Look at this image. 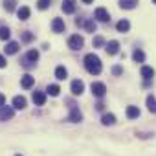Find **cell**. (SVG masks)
<instances>
[{
  "mask_svg": "<svg viewBox=\"0 0 156 156\" xmlns=\"http://www.w3.org/2000/svg\"><path fill=\"white\" fill-rule=\"evenodd\" d=\"M85 68H87V72L88 73H92V75H98V73H101V59L96 55V53H88V55H85Z\"/></svg>",
  "mask_w": 156,
  "mask_h": 156,
  "instance_id": "obj_1",
  "label": "cell"
},
{
  "mask_svg": "<svg viewBox=\"0 0 156 156\" xmlns=\"http://www.w3.org/2000/svg\"><path fill=\"white\" fill-rule=\"evenodd\" d=\"M83 44H85V39L81 35H72L68 39V48H72V50H81Z\"/></svg>",
  "mask_w": 156,
  "mask_h": 156,
  "instance_id": "obj_2",
  "label": "cell"
},
{
  "mask_svg": "<svg viewBox=\"0 0 156 156\" xmlns=\"http://www.w3.org/2000/svg\"><path fill=\"white\" fill-rule=\"evenodd\" d=\"M13 116H15V107H6V105L0 107V121H8Z\"/></svg>",
  "mask_w": 156,
  "mask_h": 156,
  "instance_id": "obj_3",
  "label": "cell"
},
{
  "mask_svg": "<svg viewBox=\"0 0 156 156\" xmlns=\"http://www.w3.org/2000/svg\"><path fill=\"white\" fill-rule=\"evenodd\" d=\"M92 94L96 96V98H103L105 94H107V87H105V83H99V81H96V83H92Z\"/></svg>",
  "mask_w": 156,
  "mask_h": 156,
  "instance_id": "obj_4",
  "label": "cell"
},
{
  "mask_svg": "<svg viewBox=\"0 0 156 156\" xmlns=\"http://www.w3.org/2000/svg\"><path fill=\"white\" fill-rule=\"evenodd\" d=\"M70 90H72V94H73V96H81V94L85 92V83H83V81H79V79H75V81H72Z\"/></svg>",
  "mask_w": 156,
  "mask_h": 156,
  "instance_id": "obj_5",
  "label": "cell"
},
{
  "mask_svg": "<svg viewBox=\"0 0 156 156\" xmlns=\"http://www.w3.org/2000/svg\"><path fill=\"white\" fill-rule=\"evenodd\" d=\"M83 119V114L79 112V108H77L75 105H72L70 107V118H68V121H72V123H79Z\"/></svg>",
  "mask_w": 156,
  "mask_h": 156,
  "instance_id": "obj_6",
  "label": "cell"
},
{
  "mask_svg": "<svg viewBox=\"0 0 156 156\" xmlns=\"http://www.w3.org/2000/svg\"><path fill=\"white\" fill-rule=\"evenodd\" d=\"M94 17L99 20V22H107L108 19H110V15H108V11L105 9V8H98L96 11H94Z\"/></svg>",
  "mask_w": 156,
  "mask_h": 156,
  "instance_id": "obj_7",
  "label": "cell"
},
{
  "mask_svg": "<svg viewBox=\"0 0 156 156\" xmlns=\"http://www.w3.org/2000/svg\"><path fill=\"white\" fill-rule=\"evenodd\" d=\"M33 83H35V77H31L30 73H26V75H22V79H20V85H22V88H31L33 87Z\"/></svg>",
  "mask_w": 156,
  "mask_h": 156,
  "instance_id": "obj_8",
  "label": "cell"
},
{
  "mask_svg": "<svg viewBox=\"0 0 156 156\" xmlns=\"http://www.w3.org/2000/svg\"><path fill=\"white\" fill-rule=\"evenodd\" d=\"M51 30L55 33H62L64 31V20L62 19H53L51 20Z\"/></svg>",
  "mask_w": 156,
  "mask_h": 156,
  "instance_id": "obj_9",
  "label": "cell"
},
{
  "mask_svg": "<svg viewBox=\"0 0 156 156\" xmlns=\"http://www.w3.org/2000/svg\"><path fill=\"white\" fill-rule=\"evenodd\" d=\"M107 53L108 55H116L118 51H119V42L118 41H110V42H107Z\"/></svg>",
  "mask_w": 156,
  "mask_h": 156,
  "instance_id": "obj_10",
  "label": "cell"
},
{
  "mask_svg": "<svg viewBox=\"0 0 156 156\" xmlns=\"http://www.w3.org/2000/svg\"><path fill=\"white\" fill-rule=\"evenodd\" d=\"M75 0H64L62 2V11L66 13V15H70V13H73L75 11Z\"/></svg>",
  "mask_w": 156,
  "mask_h": 156,
  "instance_id": "obj_11",
  "label": "cell"
},
{
  "mask_svg": "<svg viewBox=\"0 0 156 156\" xmlns=\"http://www.w3.org/2000/svg\"><path fill=\"white\" fill-rule=\"evenodd\" d=\"M140 73H141V77H143L145 81H149V79H152V77H154V70L151 66H141Z\"/></svg>",
  "mask_w": 156,
  "mask_h": 156,
  "instance_id": "obj_12",
  "label": "cell"
},
{
  "mask_svg": "<svg viewBox=\"0 0 156 156\" xmlns=\"http://www.w3.org/2000/svg\"><path fill=\"white\" fill-rule=\"evenodd\" d=\"M13 107H15L17 110L26 108V98H22V96H15V98H13Z\"/></svg>",
  "mask_w": 156,
  "mask_h": 156,
  "instance_id": "obj_13",
  "label": "cell"
},
{
  "mask_svg": "<svg viewBox=\"0 0 156 156\" xmlns=\"http://www.w3.org/2000/svg\"><path fill=\"white\" fill-rule=\"evenodd\" d=\"M33 103L35 105H44L46 103V94L44 92H33Z\"/></svg>",
  "mask_w": 156,
  "mask_h": 156,
  "instance_id": "obj_14",
  "label": "cell"
},
{
  "mask_svg": "<svg viewBox=\"0 0 156 156\" xmlns=\"http://www.w3.org/2000/svg\"><path fill=\"white\" fill-rule=\"evenodd\" d=\"M119 6L123 9H134L138 6V0H119Z\"/></svg>",
  "mask_w": 156,
  "mask_h": 156,
  "instance_id": "obj_15",
  "label": "cell"
},
{
  "mask_svg": "<svg viewBox=\"0 0 156 156\" xmlns=\"http://www.w3.org/2000/svg\"><path fill=\"white\" fill-rule=\"evenodd\" d=\"M116 28H118V31H121V33H127V31L130 30V22L123 19V20H119V22L116 24Z\"/></svg>",
  "mask_w": 156,
  "mask_h": 156,
  "instance_id": "obj_16",
  "label": "cell"
},
{
  "mask_svg": "<svg viewBox=\"0 0 156 156\" xmlns=\"http://www.w3.org/2000/svg\"><path fill=\"white\" fill-rule=\"evenodd\" d=\"M30 13H31V11H30V8H26V6H22V8L17 11V15H19L20 20H28V19H30Z\"/></svg>",
  "mask_w": 156,
  "mask_h": 156,
  "instance_id": "obj_17",
  "label": "cell"
},
{
  "mask_svg": "<svg viewBox=\"0 0 156 156\" xmlns=\"http://www.w3.org/2000/svg\"><path fill=\"white\" fill-rule=\"evenodd\" d=\"M19 51V42H8L6 44V53L8 55H15Z\"/></svg>",
  "mask_w": 156,
  "mask_h": 156,
  "instance_id": "obj_18",
  "label": "cell"
},
{
  "mask_svg": "<svg viewBox=\"0 0 156 156\" xmlns=\"http://www.w3.org/2000/svg\"><path fill=\"white\" fill-rule=\"evenodd\" d=\"M140 116V108L138 107H127V118L129 119H136Z\"/></svg>",
  "mask_w": 156,
  "mask_h": 156,
  "instance_id": "obj_19",
  "label": "cell"
},
{
  "mask_svg": "<svg viewBox=\"0 0 156 156\" xmlns=\"http://www.w3.org/2000/svg\"><path fill=\"white\" fill-rule=\"evenodd\" d=\"M66 75H68V72H66V68H64V66H57V68H55V77H57L59 81L66 79Z\"/></svg>",
  "mask_w": 156,
  "mask_h": 156,
  "instance_id": "obj_20",
  "label": "cell"
},
{
  "mask_svg": "<svg viewBox=\"0 0 156 156\" xmlns=\"http://www.w3.org/2000/svg\"><path fill=\"white\" fill-rule=\"evenodd\" d=\"M101 123H103V125H114V123H116V116H114V114H103Z\"/></svg>",
  "mask_w": 156,
  "mask_h": 156,
  "instance_id": "obj_21",
  "label": "cell"
},
{
  "mask_svg": "<svg viewBox=\"0 0 156 156\" xmlns=\"http://www.w3.org/2000/svg\"><path fill=\"white\" fill-rule=\"evenodd\" d=\"M39 59V51L37 50H30L28 53H26V61H30V62H35Z\"/></svg>",
  "mask_w": 156,
  "mask_h": 156,
  "instance_id": "obj_22",
  "label": "cell"
},
{
  "mask_svg": "<svg viewBox=\"0 0 156 156\" xmlns=\"http://www.w3.org/2000/svg\"><path fill=\"white\" fill-rule=\"evenodd\" d=\"M132 59H134L136 62H143V61H145V53H143L141 50H134V53H132Z\"/></svg>",
  "mask_w": 156,
  "mask_h": 156,
  "instance_id": "obj_23",
  "label": "cell"
},
{
  "mask_svg": "<svg viewBox=\"0 0 156 156\" xmlns=\"http://www.w3.org/2000/svg\"><path fill=\"white\" fill-rule=\"evenodd\" d=\"M46 92H48L51 98H57V96H59V92H61V88H59V85H50Z\"/></svg>",
  "mask_w": 156,
  "mask_h": 156,
  "instance_id": "obj_24",
  "label": "cell"
},
{
  "mask_svg": "<svg viewBox=\"0 0 156 156\" xmlns=\"http://www.w3.org/2000/svg\"><path fill=\"white\" fill-rule=\"evenodd\" d=\"M147 108H149L151 112H156V99H154L152 96L147 98Z\"/></svg>",
  "mask_w": 156,
  "mask_h": 156,
  "instance_id": "obj_25",
  "label": "cell"
},
{
  "mask_svg": "<svg viewBox=\"0 0 156 156\" xmlns=\"http://www.w3.org/2000/svg\"><path fill=\"white\" fill-rule=\"evenodd\" d=\"M9 35H11L9 28H0V39H2V41H8V39H9Z\"/></svg>",
  "mask_w": 156,
  "mask_h": 156,
  "instance_id": "obj_26",
  "label": "cell"
},
{
  "mask_svg": "<svg viewBox=\"0 0 156 156\" xmlns=\"http://www.w3.org/2000/svg\"><path fill=\"white\" fill-rule=\"evenodd\" d=\"M50 4H51V0H39V2H37V8H39V9H48Z\"/></svg>",
  "mask_w": 156,
  "mask_h": 156,
  "instance_id": "obj_27",
  "label": "cell"
},
{
  "mask_svg": "<svg viewBox=\"0 0 156 156\" xmlns=\"http://www.w3.org/2000/svg\"><path fill=\"white\" fill-rule=\"evenodd\" d=\"M85 28H87V31H90V33H94L98 26H96V22H94V20H87V22H85Z\"/></svg>",
  "mask_w": 156,
  "mask_h": 156,
  "instance_id": "obj_28",
  "label": "cell"
},
{
  "mask_svg": "<svg viewBox=\"0 0 156 156\" xmlns=\"http://www.w3.org/2000/svg\"><path fill=\"white\" fill-rule=\"evenodd\" d=\"M4 8H6V11H13L15 9V0H6Z\"/></svg>",
  "mask_w": 156,
  "mask_h": 156,
  "instance_id": "obj_29",
  "label": "cell"
},
{
  "mask_svg": "<svg viewBox=\"0 0 156 156\" xmlns=\"http://www.w3.org/2000/svg\"><path fill=\"white\" fill-rule=\"evenodd\" d=\"M22 41H24V42H30V41H33V33H30V31H24V35H22Z\"/></svg>",
  "mask_w": 156,
  "mask_h": 156,
  "instance_id": "obj_30",
  "label": "cell"
},
{
  "mask_svg": "<svg viewBox=\"0 0 156 156\" xmlns=\"http://www.w3.org/2000/svg\"><path fill=\"white\" fill-rule=\"evenodd\" d=\"M101 44H103V39L101 37H96L94 39V46H101Z\"/></svg>",
  "mask_w": 156,
  "mask_h": 156,
  "instance_id": "obj_31",
  "label": "cell"
},
{
  "mask_svg": "<svg viewBox=\"0 0 156 156\" xmlns=\"http://www.w3.org/2000/svg\"><path fill=\"white\" fill-rule=\"evenodd\" d=\"M112 72H114V75H119L123 70H121V66H114V70H112Z\"/></svg>",
  "mask_w": 156,
  "mask_h": 156,
  "instance_id": "obj_32",
  "label": "cell"
},
{
  "mask_svg": "<svg viewBox=\"0 0 156 156\" xmlns=\"http://www.w3.org/2000/svg\"><path fill=\"white\" fill-rule=\"evenodd\" d=\"M4 66H6V57L0 55V68H4Z\"/></svg>",
  "mask_w": 156,
  "mask_h": 156,
  "instance_id": "obj_33",
  "label": "cell"
},
{
  "mask_svg": "<svg viewBox=\"0 0 156 156\" xmlns=\"http://www.w3.org/2000/svg\"><path fill=\"white\" fill-rule=\"evenodd\" d=\"M2 105H6V96L0 94V107H2Z\"/></svg>",
  "mask_w": 156,
  "mask_h": 156,
  "instance_id": "obj_34",
  "label": "cell"
},
{
  "mask_svg": "<svg viewBox=\"0 0 156 156\" xmlns=\"http://www.w3.org/2000/svg\"><path fill=\"white\" fill-rule=\"evenodd\" d=\"M83 2H85V4H92V0H83Z\"/></svg>",
  "mask_w": 156,
  "mask_h": 156,
  "instance_id": "obj_35",
  "label": "cell"
},
{
  "mask_svg": "<svg viewBox=\"0 0 156 156\" xmlns=\"http://www.w3.org/2000/svg\"><path fill=\"white\" fill-rule=\"evenodd\" d=\"M152 2H154V4H156V0H152Z\"/></svg>",
  "mask_w": 156,
  "mask_h": 156,
  "instance_id": "obj_36",
  "label": "cell"
},
{
  "mask_svg": "<svg viewBox=\"0 0 156 156\" xmlns=\"http://www.w3.org/2000/svg\"><path fill=\"white\" fill-rule=\"evenodd\" d=\"M15 156H20V154H15Z\"/></svg>",
  "mask_w": 156,
  "mask_h": 156,
  "instance_id": "obj_37",
  "label": "cell"
}]
</instances>
